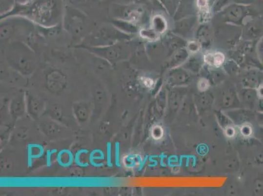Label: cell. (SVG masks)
Wrapping results in <instances>:
<instances>
[{"label": "cell", "mask_w": 263, "mask_h": 196, "mask_svg": "<svg viewBox=\"0 0 263 196\" xmlns=\"http://www.w3.org/2000/svg\"><path fill=\"white\" fill-rule=\"evenodd\" d=\"M66 5L65 0H29L24 3H15L12 8L1 13L0 19L19 16L38 26H57L62 24Z\"/></svg>", "instance_id": "6da1fadb"}, {"label": "cell", "mask_w": 263, "mask_h": 196, "mask_svg": "<svg viewBox=\"0 0 263 196\" xmlns=\"http://www.w3.org/2000/svg\"><path fill=\"white\" fill-rule=\"evenodd\" d=\"M86 37L91 38L95 45L108 46L117 44L118 41L125 39L129 36L109 24L107 26H101Z\"/></svg>", "instance_id": "277c9868"}, {"label": "cell", "mask_w": 263, "mask_h": 196, "mask_svg": "<svg viewBox=\"0 0 263 196\" xmlns=\"http://www.w3.org/2000/svg\"><path fill=\"white\" fill-rule=\"evenodd\" d=\"M259 94H260V96H262L263 97V86L262 87L259 88Z\"/></svg>", "instance_id": "5bb4252c"}, {"label": "cell", "mask_w": 263, "mask_h": 196, "mask_svg": "<svg viewBox=\"0 0 263 196\" xmlns=\"http://www.w3.org/2000/svg\"><path fill=\"white\" fill-rule=\"evenodd\" d=\"M62 30H64L62 24L51 27H44L36 25V31L41 37H57L61 34Z\"/></svg>", "instance_id": "5b68a950"}, {"label": "cell", "mask_w": 263, "mask_h": 196, "mask_svg": "<svg viewBox=\"0 0 263 196\" xmlns=\"http://www.w3.org/2000/svg\"><path fill=\"white\" fill-rule=\"evenodd\" d=\"M140 36L145 39H155L158 38V33L153 29V30H148V29H142L140 31Z\"/></svg>", "instance_id": "9c48e42d"}, {"label": "cell", "mask_w": 263, "mask_h": 196, "mask_svg": "<svg viewBox=\"0 0 263 196\" xmlns=\"http://www.w3.org/2000/svg\"><path fill=\"white\" fill-rule=\"evenodd\" d=\"M15 3H24L27 2L29 0H14Z\"/></svg>", "instance_id": "4fadbf2b"}, {"label": "cell", "mask_w": 263, "mask_h": 196, "mask_svg": "<svg viewBox=\"0 0 263 196\" xmlns=\"http://www.w3.org/2000/svg\"><path fill=\"white\" fill-rule=\"evenodd\" d=\"M36 25L22 17H9L1 19V38L10 39L16 37H32Z\"/></svg>", "instance_id": "7a4b0ae2"}, {"label": "cell", "mask_w": 263, "mask_h": 196, "mask_svg": "<svg viewBox=\"0 0 263 196\" xmlns=\"http://www.w3.org/2000/svg\"><path fill=\"white\" fill-rule=\"evenodd\" d=\"M153 26H154V30L157 33L162 32L166 28V23L164 19L160 17H155L153 20Z\"/></svg>", "instance_id": "ba28073f"}, {"label": "cell", "mask_w": 263, "mask_h": 196, "mask_svg": "<svg viewBox=\"0 0 263 196\" xmlns=\"http://www.w3.org/2000/svg\"><path fill=\"white\" fill-rule=\"evenodd\" d=\"M109 23L112 24L113 26H115V28H118V30L125 33L126 34H129L131 32L133 33L134 29H135L133 26V23L121 20V19L111 18Z\"/></svg>", "instance_id": "8992f818"}, {"label": "cell", "mask_w": 263, "mask_h": 196, "mask_svg": "<svg viewBox=\"0 0 263 196\" xmlns=\"http://www.w3.org/2000/svg\"><path fill=\"white\" fill-rule=\"evenodd\" d=\"M197 5L200 9H204L208 5L207 0H197Z\"/></svg>", "instance_id": "7c38bea8"}, {"label": "cell", "mask_w": 263, "mask_h": 196, "mask_svg": "<svg viewBox=\"0 0 263 196\" xmlns=\"http://www.w3.org/2000/svg\"><path fill=\"white\" fill-rule=\"evenodd\" d=\"M205 61L208 63V64L214 65L216 66H220L222 65L224 60V55L222 53H217L212 55V54H208L205 56Z\"/></svg>", "instance_id": "52a82bcc"}, {"label": "cell", "mask_w": 263, "mask_h": 196, "mask_svg": "<svg viewBox=\"0 0 263 196\" xmlns=\"http://www.w3.org/2000/svg\"><path fill=\"white\" fill-rule=\"evenodd\" d=\"M65 1H66V0H65Z\"/></svg>", "instance_id": "9a60e30c"}, {"label": "cell", "mask_w": 263, "mask_h": 196, "mask_svg": "<svg viewBox=\"0 0 263 196\" xmlns=\"http://www.w3.org/2000/svg\"><path fill=\"white\" fill-rule=\"evenodd\" d=\"M69 4L73 5V6H84L89 4V3L95 2V1H99V0H68Z\"/></svg>", "instance_id": "30bf717a"}, {"label": "cell", "mask_w": 263, "mask_h": 196, "mask_svg": "<svg viewBox=\"0 0 263 196\" xmlns=\"http://www.w3.org/2000/svg\"><path fill=\"white\" fill-rule=\"evenodd\" d=\"M163 132L162 129L161 127H155L153 130V137L155 139H161L162 137Z\"/></svg>", "instance_id": "8fae6325"}, {"label": "cell", "mask_w": 263, "mask_h": 196, "mask_svg": "<svg viewBox=\"0 0 263 196\" xmlns=\"http://www.w3.org/2000/svg\"><path fill=\"white\" fill-rule=\"evenodd\" d=\"M88 25V17L78 7L66 4L62 26L72 37H82Z\"/></svg>", "instance_id": "3957f363"}]
</instances>
